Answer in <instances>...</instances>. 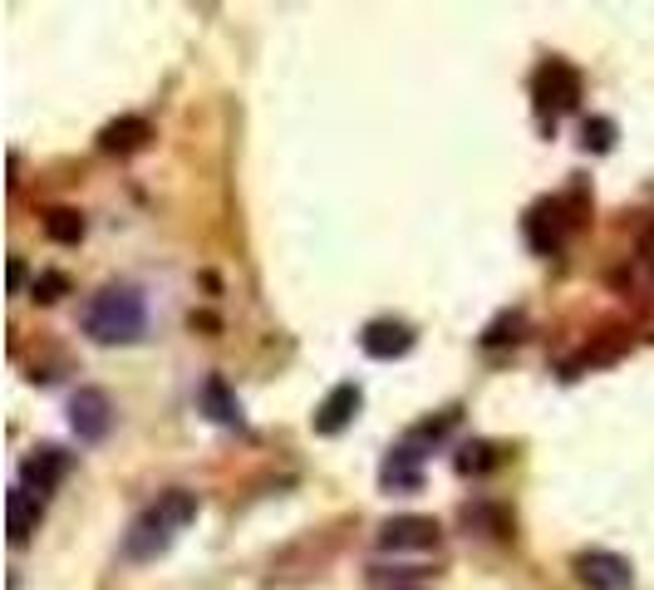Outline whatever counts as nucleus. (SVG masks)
<instances>
[{
    "instance_id": "obj_1",
    "label": "nucleus",
    "mask_w": 654,
    "mask_h": 590,
    "mask_svg": "<svg viewBox=\"0 0 654 590\" xmlns=\"http://www.w3.org/2000/svg\"><path fill=\"white\" fill-rule=\"evenodd\" d=\"M192 517H197V492H187V487L158 492V502H148V507L133 517V527L123 531V556L138 561V566L158 561V556L178 541V531L187 527Z\"/></svg>"
},
{
    "instance_id": "obj_2",
    "label": "nucleus",
    "mask_w": 654,
    "mask_h": 590,
    "mask_svg": "<svg viewBox=\"0 0 654 590\" xmlns=\"http://www.w3.org/2000/svg\"><path fill=\"white\" fill-rule=\"evenodd\" d=\"M143 325H148V305L123 281L94 291L89 305H84V335L99 340V345H133L143 335Z\"/></svg>"
},
{
    "instance_id": "obj_3",
    "label": "nucleus",
    "mask_w": 654,
    "mask_h": 590,
    "mask_svg": "<svg viewBox=\"0 0 654 590\" xmlns=\"http://www.w3.org/2000/svg\"><path fill=\"white\" fill-rule=\"evenodd\" d=\"M532 99H536V109L551 118L571 114V109L581 104V74H576L566 59H546L532 79Z\"/></svg>"
},
{
    "instance_id": "obj_4",
    "label": "nucleus",
    "mask_w": 654,
    "mask_h": 590,
    "mask_svg": "<svg viewBox=\"0 0 654 590\" xmlns=\"http://www.w3.org/2000/svg\"><path fill=\"white\" fill-rule=\"evenodd\" d=\"M69 428H74L79 443H99L114 428V399L104 389H94V384L74 389L69 394Z\"/></svg>"
},
{
    "instance_id": "obj_5",
    "label": "nucleus",
    "mask_w": 654,
    "mask_h": 590,
    "mask_svg": "<svg viewBox=\"0 0 654 590\" xmlns=\"http://www.w3.org/2000/svg\"><path fill=\"white\" fill-rule=\"evenodd\" d=\"M359 404H364V389H359L355 379H345V384H335V389L320 399V409L310 413V428H315L320 438H335V433H345V428L355 423Z\"/></svg>"
},
{
    "instance_id": "obj_6",
    "label": "nucleus",
    "mask_w": 654,
    "mask_h": 590,
    "mask_svg": "<svg viewBox=\"0 0 654 590\" xmlns=\"http://www.w3.org/2000/svg\"><path fill=\"white\" fill-rule=\"evenodd\" d=\"M576 581L586 590H630L635 586V571L615 551H581L576 556Z\"/></svg>"
},
{
    "instance_id": "obj_7",
    "label": "nucleus",
    "mask_w": 654,
    "mask_h": 590,
    "mask_svg": "<svg viewBox=\"0 0 654 590\" xmlns=\"http://www.w3.org/2000/svg\"><path fill=\"white\" fill-rule=\"evenodd\" d=\"M414 325H404V320H394V315H379V320H369L364 330H359V350L369 354V359H404V354L414 350Z\"/></svg>"
},
{
    "instance_id": "obj_8",
    "label": "nucleus",
    "mask_w": 654,
    "mask_h": 590,
    "mask_svg": "<svg viewBox=\"0 0 654 590\" xmlns=\"http://www.w3.org/2000/svg\"><path fill=\"white\" fill-rule=\"evenodd\" d=\"M64 477H69V453L55 448V443H40V448L25 453V463H20V487H30L35 497L55 492Z\"/></svg>"
},
{
    "instance_id": "obj_9",
    "label": "nucleus",
    "mask_w": 654,
    "mask_h": 590,
    "mask_svg": "<svg viewBox=\"0 0 654 590\" xmlns=\"http://www.w3.org/2000/svg\"><path fill=\"white\" fill-rule=\"evenodd\" d=\"M438 546V522L433 517H389L379 527V551H433Z\"/></svg>"
},
{
    "instance_id": "obj_10",
    "label": "nucleus",
    "mask_w": 654,
    "mask_h": 590,
    "mask_svg": "<svg viewBox=\"0 0 654 590\" xmlns=\"http://www.w3.org/2000/svg\"><path fill=\"white\" fill-rule=\"evenodd\" d=\"M566 227H571V217H566V207L551 202V197L536 202L532 212H527V241H532V251H541V256H556V251H561Z\"/></svg>"
},
{
    "instance_id": "obj_11",
    "label": "nucleus",
    "mask_w": 654,
    "mask_h": 590,
    "mask_svg": "<svg viewBox=\"0 0 654 590\" xmlns=\"http://www.w3.org/2000/svg\"><path fill=\"white\" fill-rule=\"evenodd\" d=\"M148 138H153V123H148V118L123 114V118H114V123H104V128H99V153H114V158H123V153H138Z\"/></svg>"
},
{
    "instance_id": "obj_12",
    "label": "nucleus",
    "mask_w": 654,
    "mask_h": 590,
    "mask_svg": "<svg viewBox=\"0 0 654 590\" xmlns=\"http://www.w3.org/2000/svg\"><path fill=\"white\" fill-rule=\"evenodd\" d=\"M202 409L212 413L222 428H241V404H237V394L227 389V379H222V374H212V379L202 384Z\"/></svg>"
},
{
    "instance_id": "obj_13",
    "label": "nucleus",
    "mask_w": 654,
    "mask_h": 590,
    "mask_svg": "<svg viewBox=\"0 0 654 590\" xmlns=\"http://www.w3.org/2000/svg\"><path fill=\"white\" fill-rule=\"evenodd\" d=\"M40 512H45V502H40L30 487H15V492H10V541H15V546L35 531Z\"/></svg>"
},
{
    "instance_id": "obj_14",
    "label": "nucleus",
    "mask_w": 654,
    "mask_h": 590,
    "mask_svg": "<svg viewBox=\"0 0 654 590\" xmlns=\"http://www.w3.org/2000/svg\"><path fill=\"white\" fill-rule=\"evenodd\" d=\"M45 236L60 241V246H79V241H84V212H74V207L45 212Z\"/></svg>"
},
{
    "instance_id": "obj_15",
    "label": "nucleus",
    "mask_w": 654,
    "mask_h": 590,
    "mask_svg": "<svg viewBox=\"0 0 654 590\" xmlns=\"http://www.w3.org/2000/svg\"><path fill=\"white\" fill-rule=\"evenodd\" d=\"M414 448H399L389 463H384V487H418V468H414Z\"/></svg>"
},
{
    "instance_id": "obj_16",
    "label": "nucleus",
    "mask_w": 654,
    "mask_h": 590,
    "mask_svg": "<svg viewBox=\"0 0 654 590\" xmlns=\"http://www.w3.org/2000/svg\"><path fill=\"white\" fill-rule=\"evenodd\" d=\"M581 143H586L591 153H610V148H615V118H586Z\"/></svg>"
},
{
    "instance_id": "obj_17",
    "label": "nucleus",
    "mask_w": 654,
    "mask_h": 590,
    "mask_svg": "<svg viewBox=\"0 0 654 590\" xmlns=\"http://www.w3.org/2000/svg\"><path fill=\"white\" fill-rule=\"evenodd\" d=\"M487 468H497V448L492 443H468L463 453H458V472H487Z\"/></svg>"
},
{
    "instance_id": "obj_18",
    "label": "nucleus",
    "mask_w": 654,
    "mask_h": 590,
    "mask_svg": "<svg viewBox=\"0 0 654 590\" xmlns=\"http://www.w3.org/2000/svg\"><path fill=\"white\" fill-rule=\"evenodd\" d=\"M60 295H69V276H64V271H40V276H35V300L50 305V300H60Z\"/></svg>"
},
{
    "instance_id": "obj_19",
    "label": "nucleus",
    "mask_w": 654,
    "mask_h": 590,
    "mask_svg": "<svg viewBox=\"0 0 654 590\" xmlns=\"http://www.w3.org/2000/svg\"><path fill=\"white\" fill-rule=\"evenodd\" d=\"M10 286H15V291H20V286H25V261H20V256H15V261H10Z\"/></svg>"
}]
</instances>
